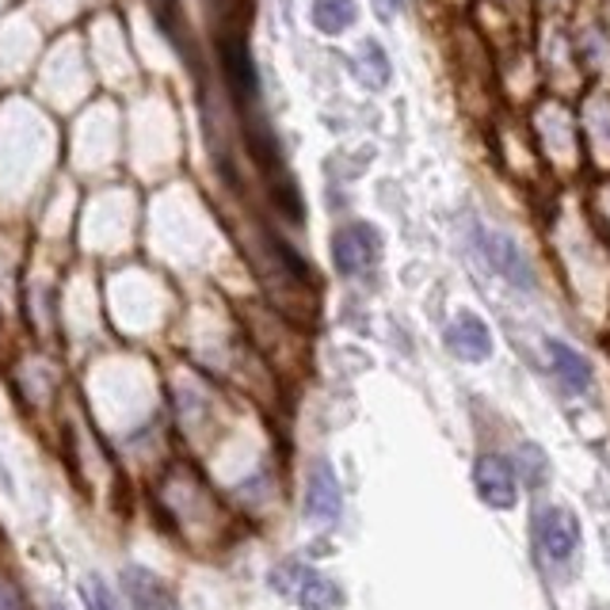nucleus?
<instances>
[{"instance_id": "nucleus-13", "label": "nucleus", "mask_w": 610, "mask_h": 610, "mask_svg": "<svg viewBox=\"0 0 610 610\" xmlns=\"http://www.w3.org/2000/svg\"><path fill=\"white\" fill-rule=\"evenodd\" d=\"M523 462H527V473H531L527 481H531V485H542V481H545V458H542V451H534V447L527 443L523 447Z\"/></svg>"}, {"instance_id": "nucleus-7", "label": "nucleus", "mask_w": 610, "mask_h": 610, "mask_svg": "<svg viewBox=\"0 0 610 610\" xmlns=\"http://www.w3.org/2000/svg\"><path fill=\"white\" fill-rule=\"evenodd\" d=\"M123 591H126V599H131L134 610H176L172 591H168L165 584L142 565H131L123 573Z\"/></svg>"}, {"instance_id": "nucleus-11", "label": "nucleus", "mask_w": 610, "mask_h": 610, "mask_svg": "<svg viewBox=\"0 0 610 610\" xmlns=\"http://www.w3.org/2000/svg\"><path fill=\"white\" fill-rule=\"evenodd\" d=\"M298 603L302 610H340L343 607V596L340 588H336L332 580H325V576H305L302 588H298Z\"/></svg>"}, {"instance_id": "nucleus-14", "label": "nucleus", "mask_w": 610, "mask_h": 610, "mask_svg": "<svg viewBox=\"0 0 610 610\" xmlns=\"http://www.w3.org/2000/svg\"><path fill=\"white\" fill-rule=\"evenodd\" d=\"M0 610H31L27 599L20 596V588H12L8 580H0Z\"/></svg>"}, {"instance_id": "nucleus-6", "label": "nucleus", "mask_w": 610, "mask_h": 610, "mask_svg": "<svg viewBox=\"0 0 610 610\" xmlns=\"http://www.w3.org/2000/svg\"><path fill=\"white\" fill-rule=\"evenodd\" d=\"M305 516L313 523H336L340 516V481L328 462H313L309 481H305Z\"/></svg>"}, {"instance_id": "nucleus-4", "label": "nucleus", "mask_w": 610, "mask_h": 610, "mask_svg": "<svg viewBox=\"0 0 610 610\" xmlns=\"http://www.w3.org/2000/svg\"><path fill=\"white\" fill-rule=\"evenodd\" d=\"M538 545H542V553L553 565H565L576 553V545H580V523H576L573 511L545 508L542 516H538Z\"/></svg>"}, {"instance_id": "nucleus-10", "label": "nucleus", "mask_w": 610, "mask_h": 610, "mask_svg": "<svg viewBox=\"0 0 610 610\" xmlns=\"http://www.w3.org/2000/svg\"><path fill=\"white\" fill-rule=\"evenodd\" d=\"M309 20L320 35H343V31L355 27L359 8H355V0H313Z\"/></svg>"}, {"instance_id": "nucleus-15", "label": "nucleus", "mask_w": 610, "mask_h": 610, "mask_svg": "<svg viewBox=\"0 0 610 610\" xmlns=\"http://www.w3.org/2000/svg\"><path fill=\"white\" fill-rule=\"evenodd\" d=\"M385 4H389V12H400V8H405L408 0H385Z\"/></svg>"}, {"instance_id": "nucleus-3", "label": "nucleus", "mask_w": 610, "mask_h": 610, "mask_svg": "<svg viewBox=\"0 0 610 610\" xmlns=\"http://www.w3.org/2000/svg\"><path fill=\"white\" fill-rule=\"evenodd\" d=\"M473 485H477V496L488 508H496V511L516 508L519 485H516V470L508 465V458L481 454L477 462H473Z\"/></svg>"}, {"instance_id": "nucleus-12", "label": "nucleus", "mask_w": 610, "mask_h": 610, "mask_svg": "<svg viewBox=\"0 0 610 610\" xmlns=\"http://www.w3.org/2000/svg\"><path fill=\"white\" fill-rule=\"evenodd\" d=\"M80 599H84L88 610H123L115 599V591L108 588V580L95 573H88L84 580H80Z\"/></svg>"}, {"instance_id": "nucleus-9", "label": "nucleus", "mask_w": 610, "mask_h": 610, "mask_svg": "<svg viewBox=\"0 0 610 610\" xmlns=\"http://www.w3.org/2000/svg\"><path fill=\"white\" fill-rule=\"evenodd\" d=\"M545 348H550V363H553V371H557V379H561L565 389H573V393L588 389L591 385V363L580 355V351L568 348L565 340H550Z\"/></svg>"}, {"instance_id": "nucleus-2", "label": "nucleus", "mask_w": 610, "mask_h": 610, "mask_svg": "<svg viewBox=\"0 0 610 610\" xmlns=\"http://www.w3.org/2000/svg\"><path fill=\"white\" fill-rule=\"evenodd\" d=\"M473 240H477V252L488 260V268L500 279H508L519 291H531L534 286V268L527 260V252L508 237V233H493V229H473Z\"/></svg>"}, {"instance_id": "nucleus-5", "label": "nucleus", "mask_w": 610, "mask_h": 610, "mask_svg": "<svg viewBox=\"0 0 610 610\" xmlns=\"http://www.w3.org/2000/svg\"><path fill=\"white\" fill-rule=\"evenodd\" d=\"M443 340L458 359H465V363H485V359L493 355V332H488V325L477 313H458L451 325H447Z\"/></svg>"}, {"instance_id": "nucleus-8", "label": "nucleus", "mask_w": 610, "mask_h": 610, "mask_svg": "<svg viewBox=\"0 0 610 610\" xmlns=\"http://www.w3.org/2000/svg\"><path fill=\"white\" fill-rule=\"evenodd\" d=\"M351 74L363 88H371V92H382V88H389L393 80V61L389 54H385L382 43H374V38H363L355 50V58H351Z\"/></svg>"}, {"instance_id": "nucleus-1", "label": "nucleus", "mask_w": 610, "mask_h": 610, "mask_svg": "<svg viewBox=\"0 0 610 610\" xmlns=\"http://www.w3.org/2000/svg\"><path fill=\"white\" fill-rule=\"evenodd\" d=\"M382 256V233L371 222H348L332 233V263L340 275L355 279L379 263Z\"/></svg>"}]
</instances>
